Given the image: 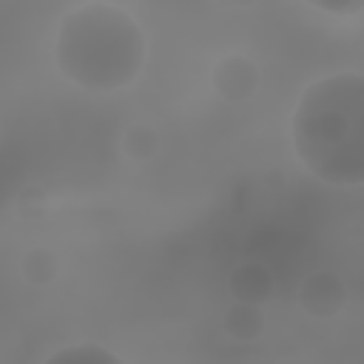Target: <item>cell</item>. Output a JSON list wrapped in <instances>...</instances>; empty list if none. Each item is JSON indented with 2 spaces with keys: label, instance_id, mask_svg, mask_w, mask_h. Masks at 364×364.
Wrapping results in <instances>:
<instances>
[{
  "label": "cell",
  "instance_id": "cell-7",
  "mask_svg": "<svg viewBox=\"0 0 364 364\" xmlns=\"http://www.w3.org/2000/svg\"><path fill=\"white\" fill-rule=\"evenodd\" d=\"M20 273L28 284H48L57 276V256L48 247H31L20 259Z\"/></svg>",
  "mask_w": 364,
  "mask_h": 364
},
{
  "label": "cell",
  "instance_id": "cell-2",
  "mask_svg": "<svg viewBox=\"0 0 364 364\" xmlns=\"http://www.w3.org/2000/svg\"><path fill=\"white\" fill-rule=\"evenodd\" d=\"M57 65L85 91H117L136 80L145 63V34L119 6L88 3L68 11L57 31Z\"/></svg>",
  "mask_w": 364,
  "mask_h": 364
},
{
  "label": "cell",
  "instance_id": "cell-8",
  "mask_svg": "<svg viewBox=\"0 0 364 364\" xmlns=\"http://www.w3.org/2000/svg\"><path fill=\"white\" fill-rule=\"evenodd\" d=\"M122 148H125V154L131 156V159H136V162H145V159H154L156 156V151H159V134H156V128H151V125H131L128 131H125V136H122Z\"/></svg>",
  "mask_w": 364,
  "mask_h": 364
},
{
  "label": "cell",
  "instance_id": "cell-5",
  "mask_svg": "<svg viewBox=\"0 0 364 364\" xmlns=\"http://www.w3.org/2000/svg\"><path fill=\"white\" fill-rule=\"evenodd\" d=\"M228 290L233 296V301H253L262 304L270 299L273 293V273L259 264V262H247L239 264L230 276H228Z\"/></svg>",
  "mask_w": 364,
  "mask_h": 364
},
{
  "label": "cell",
  "instance_id": "cell-10",
  "mask_svg": "<svg viewBox=\"0 0 364 364\" xmlns=\"http://www.w3.org/2000/svg\"><path fill=\"white\" fill-rule=\"evenodd\" d=\"M17 210L23 219H43L48 213V196L40 188H23L17 196Z\"/></svg>",
  "mask_w": 364,
  "mask_h": 364
},
{
  "label": "cell",
  "instance_id": "cell-4",
  "mask_svg": "<svg viewBox=\"0 0 364 364\" xmlns=\"http://www.w3.org/2000/svg\"><path fill=\"white\" fill-rule=\"evenodd\" d=\"M299 301L310 316L333 318L336 313H341V307L347 301V290H344V282L336 273L318 270V273H310L299 284Z\"/></svg>",
  "mask_w": 364,
  "mask_h": 364
},
{
  "label": "cell",
  "instance_id": "cell-6",
  "mask_svg": "<svg viewBox=\"0 0 364 364\" xmlns=\"http://www.w3.org/2000/svg\"><path fill=\"white\" fill-rule=\"evenodd\" d=\"M264 330V313L253 301H233L225 313V333L233 341H256Z\"/></svg>",
  "mask_w": 364,
  "mask_h": 364
},
{
  "label": "cell",
  "instance_id": "cell-12",
  "mask_svg": "<svg viewBox=\"0 0 364 364\" xmlns=\"http://www.w3.org/2000/svg\"><path fill=\"white\" fill-rule=\"evenodd\" d=\"M233 3H239V6H253L256 0H233Z\"/></svg>",
  "mask_w": 364,
  "mask_h": 364
},
{
  "label": "cell",
  "instance_id": "cell-9",
  "mask_svg": "<svg viewBox=\"0 0 364 364\" xmlns=\"http://www.w3.org/2000/svg\"><path fill=\"white\" fill-rule=\"evenodd\" d=\"M57 361H100V364H119V358L100 347V344H77V347H65V350H57L48 355V364H57Z\"/></svg>",
  "mask_w": 364,
  "mask_h": 364
},
{
  "label": "cell",
  "instance_id": "cell-1",
  "mask_svg": "<svg viewBox=\"0 0 364 364\" xmlns=\"http://www.w3.org/2000/svg\"><path fill=\"white\" fill-rule=\"evenodd\" d=\"M290 136L316 179L336 188L364 185V74L310 82L293 111Z\"/></svg>",
  "mask_w": 364,
  "mask_h": 364
},
{
  "label": "cell",
  "instance_id": "cell-3",
  "mask_svg": "<svg viewBox=\"0 0 364 364\" xmlns=\"http://www.w3.org/2000/svg\"><path fill=\"white\" fill-rule=\"evenodd\" d=\"M210 85L222 100L245 102L259 88V65L245 54H228L213 65Z\"/></svg>",
  "mask_w": 364,
  "mask_h": 364
},
{
  "label": "cell",
  "instance_id": "cell-11",
  "mask_svg": "<svg viewBox=\"0 0 364 364\" xmlns=\"http://www.w3.org/2000/svg\"><path fill=\"white\" fill-rule=\"evenodd\" d=\"M307 3L336 17H353L364 11V0H307Z\"/></svg>",
  "mask_w": 364,
  "mask_h": 364
}]
</instances>
